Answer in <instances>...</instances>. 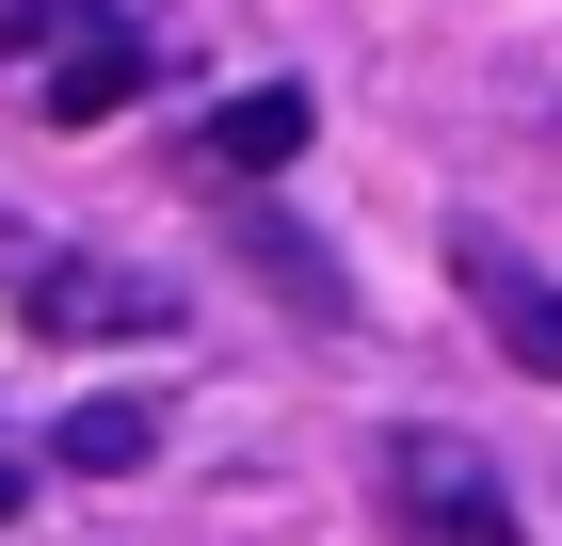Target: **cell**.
Wrapping results in <instances>:
<instances>
[{
	"instance_id": "1",
	"label": "cell",
	"mask_w": 562,
	"mask_h": 546,
	"mask_svg": "<svg viewBox=\"0 0 562 546\" xmlns=\"http://www.w3.org/2000/svg\"><path fill=\"white\" fill-rule=\"evenodd\" d=\"M370 466H386V531L402 546H515V482H498L450 419H402Z\"/></svg>"
},
{
	"instance_id": "2",
	"label": "cell",
	"mask_w": 562,
	"mask_h": 546,
	"mask_svg": "<svg viewBox=\"0 0 562 546\" xmlns=\"http://www.w3.org/2000/svg\"><path fill=\"white\" fill-rule=\"evenodd\" d=\"M450 290L482 305V337H498L515 370H547V386H562V274H530L498 225H450Z\"/></svg>"
},
{
	"instance_id": "3",
	"label": "cell",
	"mask_w": 562,
	"mask_h": 546,
	"mask_svg": "<svg viewBox=\"0 0 562 546\" xmlns=\"http://www.w3.org/2000/svg\"><path fill=\"white\" fill-rule=\"evenodd\" d=\"M225 257H241V274H273L305 337H338V322H353V274H338V257H322V242H305V225L273 210V193H241V210H225Z\"/></svg>"
},
{
	"instance_id": "4",
	"label": "cell",
	"mask_w": 562,
	"mask_h": 546,
	"mask_svg": "<svg viewBox=\"0 0 562 546\" xmlns=\"http://www.w3.org/2000/svg\"><path fill=\"white\" fill-rule=\"evenodd\" d=\"M33 322L48 337H161V274H113V257H33Z\"/></svg>"
},
{
	"instance_id": "5",
	"label": "cell",
	"mask_w": 562,
	"mask_h": 546,
	"mask_svg": "<svg viewBox=\"0 0 562 546\" xmlns=\"http://www.w3.org/2000/svg\"><path fill=\"white\" fill-rule=\"evenodd\" d=\"M130 97H145V48H130V16L65 33V65H48V129H113Z\"/></svg>"
},
{
	"instance_id": "6",
	"label": "cell",
	"mask_w": 562,
	"mask_h": 546,
	"mask_svg": "<svg viewBox=\"0 0 562 546\" xmlns=\"http://www.w3.org/2000/svg\"><path fill=\"white\" fill-rule=\"evenodd\" d=\"M193 161H210V177H290V161H305V97H290V81H258V97H225Z\"/></svg>"
},
{
	"instance_id": "7",
	"label": "cell",
	"mask_w": 562,
	"mask_h": 546,
	"mask_svg": "<svg viewBox=\"0 0 562 546\" xmlns=\"http://www.w3.org/2000/svg\"><path fill=\"white\" fill-rule=\"evenodd\" d=\"M48 450L81 466V482H130V466H145V450H161V402H81V419L48 434Z\"/></svg>"
},
{
	"instance_id": "8",
	"label": "cell",
	"mask_w": 562,
	"mask_h": 546,
	"mask_svg": "<svg viewBox=\"0 0 562 546\" xmlns=\"http://www.w3.org/2000/svg\"><path fill=\"white\" fill-rule=\"evenodd\" d=\"M0 531H16V466H0Z\"/></svg>"
}]
</instances>
